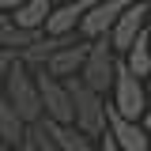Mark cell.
Returning <instances> with one entry per match:
<instances>
[{
	"instance_id": "1",
	"label": "cell",
	"mask_w": 151,
	"mask_h": 151,
	"mask_svg": "<svg viewBox=\"0 0 151 151\" xmlns=\"http://www.w3.org/2000/svg\"><path fill=\"white\" fill-rule=\"evenodd\" d=\"M4 94L12 98V106H15L30 125L34 121H42L45 117V110H42V87H38V72L19 57L15 64H12V72H8V79H4Z\"/></svg>"
},
{
	"instance_id": "2",
	"label": "cell",
	"mask_w": 151,
	"mask_h": 151,
	"mask_svg": "<svg viewBox=\"0 0 151 151\" xmlns=\"http://www.w3.org/2000/svg\"><path fill=\"white\" fill-rule=\"evenodd\" d=\"M68 87H72V98H76V125L87 132V136H106L110 132V102H106V94L91 91L79 76H72V79H64Z\"/></svg>"
},
{
	"instance_id": "3",
	"label": "cell",
	"mask_w": 151,
	"mask_h": 151,
	"mask_svg": "<svg viewBox=\"0 0 151 151\" xmlns=\"http://www.w3.org/2000/svg\"><path fill=\"white\" fill-rule=\"evenodd\" d=\"M110 106L117 113L132 117V121H144V113H147V106H151V87H144V79L125 64V57H121V64H117V79H113V91H110Z\"/></svg>"
},
{
	"instance_id": "4",
	"label": "cell",
	"mask_w": 151,
	"mask_h": 151,
	"mask_svg": "<svg viewBox=\"0 0 151 151\" xmlns=\"http://www.w3.org/2000/svg\"><path fill=\"white\" fill-rule=\"evenodd\" d=\"M117 64H121V53L113 49L110 34L106 38H94L91 42V53H87V64H83V72L79 79L98 94H110L113 91V79H117Z\"/></svg>"
},
{
	"instance_id": "5",
	"label": "cell",
	"mask_w": 151,
	"mask_h": 151,
	"mask_svg": "<svg viewBox=\"0 0 151 151\" xmlns=\"http://www.w3.org/2000/svg\"><path fill=\"white\" fill-rule=\"evenodd\" d=\"M38 72V87H42V110L49 121H76V98H72V87L64 79L49 76L45 68H34Z\"/></svg>"
},
{
	"instance_id": "6",
	"label": "cell",
	"mask_w": 151,
	"mask_h": 151,
	"mask_svg": "<svg viewBox=\"0 0 151 151\" xmlns=\"http://www.w3.org/2000/svg\"><path fill=\"white\" fill-rule=\"evenodd\" d=\"M147 27H151V23H147V4H144V0H132L129 8L121 12V19L113 23V30H110V42H113V49H117V53L125 57V53L132 49V45H136V38L144 34Z\"/></svg>"
},
{
	"instance_id": "7",
	"label": "cell",
	"mask_w": 151,
	"mask_h": 151,
	"mask_svg": "<svg viewBox=\"0 0 151 151\" xmlns=\"http://www.w3.org/2000/svg\"><path fill=\"white\" fill-rule=\"evenodd\" d=\"M129 4H132V0H91L87 15H83V23H79V34L87 38V42H94V38H106Z\"/></svg>"
},
{
	"instance_id": "8",
	"label": "cell",
	"mask_w": 151,
	"mask_h": 151,
	"mask_svg": "<svg viewBox=\"0 0 151 151\" xmlns=\"http://www.w3.org/2000/svg\"><path fill=\"white\" fill-rule=\"evenodd\" d=\"M87 53H91V42L79 34L76 42H68V45H60V49H53V53H49V60H45V72L57 76V79H72V76L83 72Z\"/></svg>"
},
{
	"instance_id": "9",
	"label": "cell",
	"mask_w": 151,
	"mask_h": 151,
	"mask_svg": "<svg viewBox=\"0 0 151 151\" xmlns=\"http://www.w3.org/2000/svg\"><path fill=\"white\" fill-rule=\"evenodd\" d=\"M110 136L117 140L121 151H151V132L144 121H132L125 113H117L110 106Z\"/></svg>"
},
{
	"instance_id": "10",
	"label": "cell",
	"mask_w": 151,
	"mask_h": 151,
	"mask_svg": "<svg viewBox=\"0 0 151 151\" xmlns=\"http://www.w3.org/2000/svg\"><path fill=\"white\" fill-rule=\"evenodd\" d=\"M42 129L57 140L60 151H94V147H98L94 136H87L76 121H49V117H42Z\"/></svg>"
},
{
	"instance_id": "11",
	"label": "cell",
	"mask_w": 151,
	"mask_h": 151,
	"mask_svg": "<svg viewBox=\"0 0 151 151\" xmlns=\"http://www.w3.org/2000/svg\"><path fill=\"white\" fill-rule=\"evenodd\" d=\"M87 8H91V0H64V4H57L53 15L45 19L42 34H79V23L87 15Z\"/></svg>"
},
{
	"instance_id": "12",
	"label": "cell",
	"mask_w": 151,
	"mask_h": 151,
	"mask_svg": "<svg viewBox=\"0 0 151 151\" xmlns=\"http://www.w3.org/2000/svg\"><path fill=\"white\" fill-rule=\"evenodd\" d=\"M0 136H4L12 147H15V144H23V140L30 136V121H27L15 106H12V98H8L4 91H0Z\"/></svg>"
},
{
	"instance_id": "13",
	"label": "cell",
	"mask_w": 151,
	"mask_h": 151,
	"mask_svg": "<svg viewBox=\"0 0 151 151\" xmlns=\"http://www.w3.org/2000/svg\"><path fill=\"white\" fill-rule=\"evenodd\" d=\"M57 0H23L15 12H12V19H15L23 30H34V34H42L45 30V19L53 15Z\"/></svg>"
},
{
	"instance_id": "14",
	"label": "cell",
	"mask_w": 151,
	"mask_h": 151,
	"mask_svg": "<svg viewBox=\"0 0 151 151\" xmlns=\"http://www.w3.org/2000/svg\"><path fill=\"white\" fill-rule=\"evenodd\" d=\"M34 30H23L12 12H0V49H12V53H23L27 45H34Z\"/></svg>"
},
{
	"instance_id": "15",
	"label": "cell",
	"mask_w": 151,
	"mask_h": 151,
	"mask_svg": "<svg viewBox=\"0 0 151 151\" xmlns=\"http://www.w3.org/2000/svg\"><path fill=\"white\" fill-rule=\"evenodd\" d=\"M125 64H129L140 79H151V27L136 38V45L125 53Z\"/></svg>"
},
{
	"instance_id": "16",
	"label": "cell",
	"mask_w": 151,
	"mask_h": 151,
	"mask_svg": "<svg viewBox=\"0 0 151 151\" xmlns=\"http://www.w3.org/2000/svg\"><path fill=\"white\" fill-rule=\"evenodd\" d=\"M30 140H34V147H38V151H60V147H57V140H53L45 129H42V121H34V125H30Z\"/></svg>"
},
{
	"instance_id": "17",
	"label": "cell",
	"mask_w": 151,
	"mask_h": 151,
	"mask_svg": "<svg viewBox=\"0 0 151 151\" xmlns=\"http://www.w3.org/2000/svg\"><path fill=\"white\" fill-rule=\"evenodd\" d=\"M19 60V53H12V49H0V91H4V79H8V72H12V64Z\"/></svg>"
},
{
	"instance_id": "18",
	"label": "cell",
	"mask_w": 151,
	"mask_h": 151,
	"mask_svg": "<svg viewBox=\"0 0 151 151\" xmlns=\"http://www.w3.org/2000/svg\"><path fill=\"white\" fill-rule=\"evenodd\" d=\"M94 151H121V147H117V140L106 132V136H98V147H94Z\"/></svg>"
},
{
	"instance_id": "19",
	"label": "cell",
	"mask_w": 151,
	"mask_h": 151,
	"mask_svg": "<svg viewBox=\"0 0 151 151\" xmlns=\"http://www.w3.org/2000/svg\"><path fill=\"white\" fill-rule=\"evenodd\" d=\"M12 151H38V147H34V140L27 136V140H23V144H15V147H12Z\"/></svg>"
},
{
	"instance_id": "20",
	"label": "cell",
	"mask_w": 151,
	"mask_h": 151,
	"mask_svg": "<svg viewBox=\"0 0 151 151\" xmlns=\"http://www.w3.org/2000/svg\"><path fill=\"white\" fill-rule=\"evenodd\" d=\"M19 4H23V0H0V12H15Z\"/></svg>"
},
{
	"instance_id": "21",
	"label": "cell",
	"mask_w": 151,
	"mask_h": 151,
	"mask_svg": "<svg viewBox=\"0 0 151 151\" xmlns=\"http://www.w3.org/2000/svg\"><path fill=\"white\" fill-rule=\"evenodd\" d=\"M144 125H147V132H151V106H147V113H144Z\"/></svg>"
},
{
	"instance_id": "22",
	"label": "cell",
	"mask_w": 151,
	"mask_h": 151,
	"mask_svg": "<svg viewBox=\"0 0 151 151\" xmlns=\"http://www.w3.org/2000/svg\"><path fill=\"white\" fill-rule=\"evenodd\" d=\"M147 23H151V4H147Z\"/></svg>"
},
{
	"instance_id": "23",
	"label": "cell",
	"mask_w": 151,
	"mask_h": 151,
	"mask_svg": "<svg viewBox=\"0 0 151 151\" xmlns=\"http://www.w3.org/2000/svg\"><path fill=\"white\" fill-rule=\"evenodd\" d=\"M57 4H64V0H57Z\"/></svg>"
},
{
	"instance_id": "24",
	"label": "cell",
	"mask_w": 151,
	"mask_h": 151,
	"mask_svg": "<svg viewBox=\"0 0 151 151\" xmlns=\"http://www.w3.org/2000/svg\"><path fill=\"white\" fill-rule=\"evenodd\" d=\"M144 4H151V0H144Z\"/></svg>"
}]
</instances>
